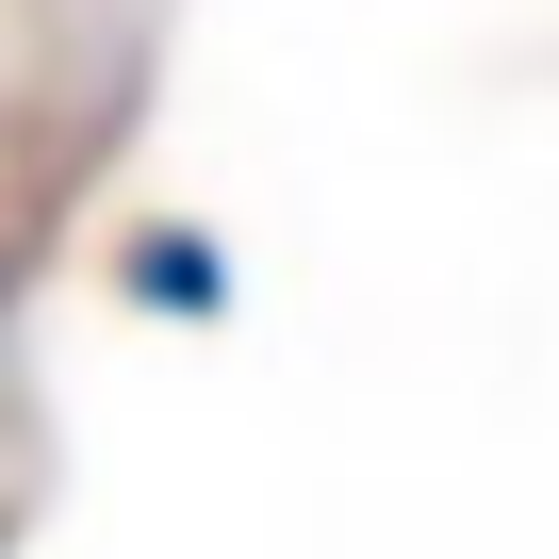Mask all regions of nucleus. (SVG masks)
I'll use <instances>...</instances> for the list:
<instances>
[{
    "label": "nucleus",
    "mask_w": 559,
    "mask_h": 559,
    "mask_svg": "<svg viewBox=\"0 0 559 559\" xmlns=\"http://www.w3.org/2000/svg\"><path fill=\"white\" fill-rule=\"evenodd\" d=\"M132 280H148L165 313H214V247L198 230H132Z\"/></svg>",
    "instance_id": "f257e3e1"
}]
</instances>
